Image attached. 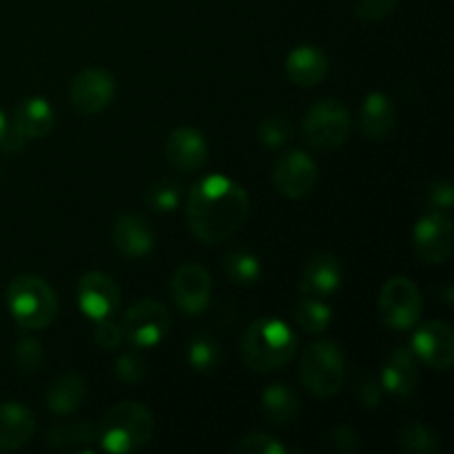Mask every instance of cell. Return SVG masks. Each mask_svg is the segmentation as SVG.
<instances>
[{
    "mask_svg": "<svg viewBox=\"0 0 454 454\" xmlns=\"http://www.w3.org/2000/svg\"><path fill=\"white\" fill-rule=\"evenodd\" d=\"M251 200L244 186L224 176L195 182L186 200V222L198 242L220 244L233 238L248 220Z\"/></svg>",
    "mask_w": 454,
    "mask_h": 454,
    "instance_id": "obj_1",
    "label": "cell"
},
{
    "mask_svg": "<svg viewBox=\"0 0 454 454\" xmlns=\"http://www.w3.org/2000/svg\"><path fill=\"white\" fill-rule=\"evenodd\" d=\"M297 350V337L286 322L262 317L242 337V359L253 372H273L284 368Z\"/></svg>",
    "mask_w": 454,
    "mask_h": 454,
    "instance_id": "obj_2",
    "label": "cell"
},
{
    "mask_svg": "<svg viewBox=\"0 0 454 454\" xmlns=\"http://www.w3.org/2000/svg\"><path fill=\"white\" fill-rule=\"evenodd\" d=\"M153 412L137 402L111 406L96 426V442L102 450L124 454L145 448L153 437Z\"/></svg>",
    "mask_w": 454,
    "mask_h": 454,
    "instance_id": "obj_3",
    "label": "cell"
},
{
    "mask_svg": "<svg viewBox=\"0 0 454 454\" xmlns=\"http://www.w3.org/2000/svg\"><path fill=\"white\" fill-rule=\"evenodd\" d=\"M7 309L25 331H43L58 317V297L38 275H18L7 288Z\"/></svg>",
    "mask_w": 454,
    "mask_h": 454,
    "instance_id": "obj_4",
    "label": "cell"
},
{
    "mask_svg": "<svg viewBox=\"0 0 454 454\" xmlns=\"http://www.w3.org/2000/svg\"><path fill=\"white\" fill-rule=\"evenodd\" d=\"M300 377L313 397L326 399L340 393L346 384V359L335 341H315L304 350Z\"/></svg>",
    "mask_w": 454,
    "mask_h": 454,
    "instance_id": "obj_5",
    "label": "cell"
},
{
    "mask_svg": "<svg viewBox=\"0 0 454 454\" xmlns=\"http://www.w3.org/2000/svg\"><path fill=\"white\" fill-rule=\"evenodd\" d=\"M301 133L309 146L322 153L337 151L350 133V111L337 98H324L315 102L304 115L301 122Z\"/></svg>",
    "mask_w": 454,
    "mask_h": 454,
    "instance_id": "obj_6",
    "label": "cell"
},
{
    "mask_svg": "<svg viewBox=\"0 0 454 454\" xmlns=\"http://www.w3.org/2000/svg\"><path fill=\"white\" fill-rule=\"evenodd\" d=\"M381 322L393 331H411L417 326L424 310L421 291L412 279L408 278H390L384 284L377 300Z\"/></svg>",
    "mask_w": 454,
    "mask_h": 454,
    "instance_id": "obj_7",
    "label": "cell"
},
{
    "mask_svg": "<svg viewBox=\"0 0 454 454\" xmlns=\"http://www.w3.org/2000/svg\"><path fill=\"white\" fill-rule=\"evenodd\" d=\"M122 335L136 348L158 346L171 331V313L164 304L153 300H142L124 313Z\"/></svg>",
    "mask_w": 454,
    "mask_h": 454,
    "instance_id": "obj_8",
    "label": "cell"
},
{
    "mask_svg": "<svg viewBox=\"0 0 454 454\" xmlns=\"http://www.w3.org/2000/svg\"><path fill=\"white\" fill-rule=\"evenodd\" d=\"M412 247L426 264H446L452 255V220L442 211H433L417 220L412 229Z\"/></svg>",
    "mask_w": 454,
    "mask_h": 454,
    "instance_id": "obj_9",
    "label": "cell"
},
{
    "mask_svg": "<svg viewBox=\"0 0 454 454\" xmlns=\"http://www.w3.org/2000/svg\"><path fill=\"white\" fill-rule=\"evenodd\" d=\"M273 184L288 200L306 198L317 184V164L300 149L286 151L275 160Z\"/></svg>",
    "mask_w": 454,
    "mask_h": 454,
    "instance_id": "obj_10",
    "label": "cell"
},
{
    "mask_svg": "<svg viewBox=\"0 0 454 454\" xmlns=\"http://www.w3.org/2000/svg\"><path fill=\"white\" fill-rule=\"evenodd\" d=\"M115 96V80L105 69H82L74 78L69 89V100L78 114L96 115L111 105Z\"/></svg>",
    "mask_w": 454,
    "mask_h": 454,
    "instance_id": "obj_11",
    "label": "cell"
},
{
    "mask_svg": "<svg viewBox=\"0 0 454 454\" xmlns=\"http://www.w3.org/2000/svg\"><path fill=\"white\" fill-rule=\"evenodd\" d=\"M412 353L433 371H450L454 364V331L448 322L421 324L412 337Z\"/></svg>",
    "mask_w": 454,
    "mask_h": 454,
    "instance_id": "obj_12",
    "label": "cell"
},
{
    "mask_svg": "<svg viewBox=\"0 0 454 454\" xmlns=\"http://www.w3.org/2000/svg\"><path fill=\"white\" fill-rule=\"evenodd\" d=\"M211 273L204 266L182 264L171 278V297L177 309L186 315H200L211 300Z\"/></svg>",
    "mask_w": 454,
    "mask_h": 454,
    "instance_id": "obj_13",
    "label": "cell"
},
{
    "mask_svg": "<svg viewBox=\"0 0 454 454\" xmlns=\"http://www.w3.org/2000/svg\"><path fill=\"white\" fill-rule=\"evenodd\" d=\"M78 306L89 319L100 322L111 317L120 306V288L106 273H84L78 282Z\"/></svg>",
    "mask_w": 454,
    "mask_h": 454,
    "instance_id": "obj_14",
    "label": "cell"
},
{
    "mask_svg": "<svg viewBox=\"0 0 454 454\" xmlns=\"http://www.w3.org/2000/svg\"><path fill=\"white\" fill-rule=\"evenodd\" d=\"M164 153H167V160L177 171L193 173L207 164L208 145L198 129L180 127L168 133Z\"/></svg>",
    "mask_w": 454,
    "mask_h": 454,
    "instance_id": "obj_15",
    "label": "cell"
},
{
    "mask_svg": "<svg viewBox=\"0 0 454 454\" xmlns=\"http://www.w3.org/2000/svg\"><path fill=\"white\" fill-rule=\"evenodd\" d=\"M381 388L388 395L399 399H408L419 384V371H417V355L408 346H397L386 359L381 368Z\"/></svg>",
    "mask_w": 454,
    "mask_h": 454,
    "instance_id": "obj_16",
    "label": "cell"
},
{
    "mask_svg": "<svg viewBox=\"0 0 454 454\" xmlns=\"http://www.w3.org/2000/svg\"><path fill=\"white\" fill-rule=\"evenodd\" d=\"M344 269L341 262L331 253H317L310 257L304 266V273L300 279V293L309 297H319L326 300L340 288Z\"/></svg>",
    "mask_w": 454,
    "mask_h": 454,
    "instance_id": "obj_17",
    "label": "cell"
},
{
    "mask_svg": "<svg viewBox=\"0 0 454 454\" xmlns=\"http://www.w3.org/2000/svg\"><path fill=\"white\" fill-rule=\"evenodd\" d=\"M111 239L115 248L127 257H145L155 247V235L149 222L137 213H122L114 222Z\"/></svg>",
    "mask_w": 454,
    "mask_h": 454,
    "instance_id": "obj_18",
    "label": "cell"
},
{
    "mask_svg": "<svg viewBox=\"0 0 454 454\" xmlns=\"http://www.w3.org/2000/svg\"><path fill=\"white\" fill-rule=\"evenodd\" d=\"M397 122V111L386 93L372 91L364 98L359 111V131L368 140H386Z\"/></svg>",
    "mask_w": 454,
    "mask_h": 454,
    "instance_id": "obj_19",
    "label": "cell"
},
{
    "mask_svg": "<svg viewBox=\"0 0 454 454\" xmlns=\"http://www.w3.org/2000/svg\"><path fill=\"white\" fill-rule=\"evenodd\" d=\"M328 69H331V62L326 53L313 44H301L293 49L286 58V75L297 87H317L328 75Z\"/></svg>",
    "mask_w": 454,
    "mask_h": 454,
    "instance_id": "obj_20",
    "label": "cell"
},
{
    "mask_svg": "<svg viewBox=\"0 0 454 454\" xmlns=\"http://www.w3.org/2000/svg\"><path fill=\"white\" fill-rule=\"evenodd\" d=\"M35 433L34 412L20 403H0V452H12L31 442Z\"/></svg>",
    "mask_w": 454,
    "mask_h": 454,
    "instance_id": "obj_21",
    "label": "cell"
},
{
    "mask_svg": "<svg viewBox=\"0 0 454 454\" xmlns=\"http://www.w3.org/2000/svg\"><path fill=\"white\" fill-rule=\"evenodd\" d=\"M53 122H56L53 106L40 96L25 98V100L13 109L12 115V127L16 129L20 136H25L27 140H38V137L49 136V131L53 129Z\"/></svg>",
    "mask_w": 454,
    "mask_h": 454,
    "instance_id": "obj_22",
    "label": "cell"
},
{
    "mask_svg": "<svg viewBox=\"0 0 454 454\" xmlns=\"http://www.w3.org/2000/svg\"><path fill=\"white\" fill-rule=\"evenodd\" d=\"M84 397H87V384L82 377L75 372H67L49 384L47 393H44V403L56 415H71L82 406Z\"/></svg>",
    "mask_w": 454,
    "mask_h": 454,
    "instance_id": "obj_23",
    "label": "cell"
},
{
    "mask_svg": "<svg viewBox=\"0 0 454 454\" xmlns=\"http://www.w3.org/2000/svg\"><path fill=\"white\" fill-rule=\"evenodd\" d=\"M262 415L273 426H288L300 415V397L286 384H270L262 393Z\"/></svg>",
    "mask_w": 454,
    "mask_h": 454,
    "instance_id": "obj_24",
    "label": "cell"
},
{
    "mask_svg": "<svg viewBox=\"0 0 454 454\" xmlns=\"http://www.w3.org/2000/svg\"><path fill=\"white\" fill-rule=\"evenodd\" d=\"M96 442V426L89 421H75V424H62L49 430L47 443L56 450L80 452L89 450V446Z\"/></svg>",
    "mask_w": 454,
    "mask_h": 454,
    "instance_id": "obj_25",
    "label": "cell"
},
{
    "mask_svg": "<svg viewBox=\"0 0 454 454\" xmlns=\"http://www.w3.org/2000/svg\"><path fill=\"white\" fill-rule=\"evenodd\" d=\"M186 362L198 372H213L222 364V346L208 333H195L186 344Z\"/></svg>",
    "mask_w": 454,
    "mask_h": 454,
    "instance_id": "obj_26",
    "label": "cell"
},
{
    "mask_svg": "<svg viewBox=\"0 0 454 454\" xmlns=\"http://www.w3.org/2000/svg\"><path fill=\"white\" fill-rule=\"evenodd\" d=\"M222 269H224L226 278L238 286H248L255 284L262 275V264L253 253L244 251V248H231L222 257Z\"/></svg>",
    "mask_w": 454,
    "mask_h": 454,
    "instance_id": "obj_27",
    "label": "cell"
},
{
    "mask_svg": "<svg viewBox=\"0 0 454 454\" xmlns=\"http://www.w3.org/2000/svg\"><path fill=\"white\" fill-rule=\"evenodd\" d=\"M293 315H295V322L301 331L315 333V335L326 331L328 324H331L333 319L331 306H328L324 300H319V297H309V295H301V300L297 301L295 313Z\"/></svg>",
    "mask_w": 454,
    "mask_h": 454,
    "instance_id": "obj_28",
    "label": "cell"
},
{
    "mask_svg": "<svg viewBox=\"0 0 454 454\" xmlns=\"http://www.w3.org/2000/svg\"><path fill=\"white\" fill-rule=\"evenodd\" d=\"M399 448L411 454H434L439 450V439L426 424H408L399 433Z\"/></svg>",
    "mask_w": 454,
    "mask_h": 454,
    "instance_id": "obj_29",
    "label": "cell"
},
{
    "mask_svg": "<svg viewBox=\"0 0 454 454\" xmlns=\"http://www.w3.org/2000/svg\"><path fill=\"white\" fill-rule=\"evenodd\" d=\"M146 207L158 213H171L182 202V184L176 180H158L146 189L145 193Z\"/></svg>",
    "mask_w": 454,
    "mask_h": 454,
    "instance_id": "obj_30",
    "label": "cell"
},
{
    "mask_svg": "<svg viewBox=\"0 0 454 454\" xmlns=\"http://www.w3.org/2000/svg\"><path fill=\"white\" fill-rule=\"evenodd\" d=\"M235 452L242 454H286L288 450L275 437L264 433H251L239 439L233 446Z\"/></svg>",
    "mask_w": 454,
    "mask_h": 454,
    "instance_id": "obj_31",
    "label": "cell"
},
{
    "mask_svg": "<svg viewBox=\"0 0 454 454\" xmlns=\"http://www.w3.org/2000/svg\"><path fill=\"white\" fill-rule=\"evenodd\" d=\"M257 137L266 146H282L291 137V122L284 115H269L257 127Z\"/></svg>",
    "mask_w": 454,
    "mask_h": 454,
    "instance_id": "obj_32",
    "label": "cell"
},
{
    "mask_svg": "<svg viewBox=\"0 0 454 454\" xmlns=\"http://www.w3.org/2000/svg\"><path fill=\"white\" fill-rule=\"evenodd\" d=\"M13 359H16V366L18 371L29 375V372H35L43 364V346H40L38 340H27L18 341L16 350H13Z\"/></svg>",
    "mask_w": 454,
    "mask_h": 454,
    "instance_id": "obj_33",
    "label": "cell"
},
{
    "mask_svg": "<svg viewBox=\"0 0 454 454\" xmlns=\"http://www.w3.org/2000/svg\"><path fill=\"white\" fill-rule=\"evenodd\" d=\"M114 372L124 386L142 384V380H145V375H146L145 359L136 353L122 355V357H118V362H115Z\"/></svg>",
    "mask_w": 454,
    "mask_h": 454,
    "instance_id": "obj_34",
    "label": "cell"
},
{
    "mask_svg": "<svg viewBox=\"0 0 454 454\" xmlns=\"http://www.w3.org/2000/svg\"><path fill=\"white\" fill-rule=\"evenodd\" d=\"M355 395H357V402L362 403L364 408L372 411L381 403V395H384V388H381V381L377 380L371 372H364L359 377L357 386H355Z\"/></svg>",
    "mask_w": 454,
    "mask_h": 454,
    "instance_id": "obj_35",
    "label": "cell"
},
{
    "mask_svg": "<svg viewBox=\"0 0 454 454\" xmlns=\"http://www.w3.org/2000/svg\"><path fill=\"white\" fill-rule=\"evenodd\" d=\"M326 446L331 448V450L340 452V454H353L357 452L359 448V439H357V433H355L353 428H348V426H335V428H331L326 433Z\"/></svg>",
    "mask_w": 454,
    "mask_h": 454,
    "instance_id": "obj_36",
    "label": "cell"
},
{
    "mask_svg": "<svg viewBox=\"0 0 454 454\" xmlns=\"http://www.w3.org/2000/svg\"><path fill=\"white\" fill-rule=\"evenodd\" d=\"M399 0H359L357 16L364 22H380L395 12Z\"/></svg>",
    "mask_w": 454,
    "mask_h": 454,
    "instance_id": "obj_37",
    "label": "cell"
},
{
    "mask_svg": "<svg viewBox=\"0 0 454 454\" xmlns=\"http://www.w3.org/2000/svg\"><path fill=\"white\" fill-rule=\"evenodd\" d=\"M96 333H93V340H96V344L100 346L102 350H115L120 348V344L124 341V335H122V326H118V324L111 322L109 317L106 319H100V322H96Z\"/></svg>",
    "mask_w": 454,
    "mask_h": 454,
    "instance_id": "obj_38",
    "label": "cell"
},
{
    "mask_svg": "<svg viewBox=\"0 0 454 454\" xmlns=\"http://www.w3.org/2000/svg\"><path fill=\"white\" fill-rule=\"evenodd\" d=\"M428 204L437 211H448L454 204V189L448 180L433 182L428 189Z\"/></svg>",
    "mask_w": 454,
    "mask_h": 454,
    "instance_id": "obj_39",
    "label": "cell"
},
{
    "mask_svg": "<svg viewBox=\"0 0 454 454\" xmlns=\"http://www.w3.org/2000/svg\"><path fill=\"white\" fill-rule=\"evenodd\" d=\"M25 140L27 137L20 136V133H18L12 124H7V127H4V131L0 133V146H3L4 151H9V153H16V151H20L22 145H25Z\"/></svg>",
    "mask_w": 454,
    "mask_h": 454,
    "instance_id": "obj_40",
    "label": "cell"
},
{
    "mask_svg": "<svg viewBox=\"0 0 454 454\" xmlns=\"http://www.w3.org/2000/svg\"><path fill=\"white\" fill-rule=\"evenodd\" d=\"M4 127H7V120H4L3 111H0V133H3V131H4Z\"/></svg>",
    "mask_w": 454,
    "mask_h": 454,
    "instance_id": "obj_41",
    "label": "cell"
}]
</instances>
